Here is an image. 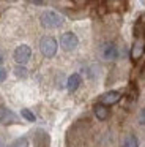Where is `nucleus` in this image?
Listing matches in <instances>:
<instances>
[{"mask_svg": "<svg viewBox=\"0 0 145 147\" xmlns=\"http://www.w3.org/2000/svg\"><path fill=\"white\" fill-rule=\"evenodd\" d=\"M79 86H81V76L77 73L71 74L68 78V81H66V89H68V92H76L79 89Z\"/></svg>", "mask_w": 145, "mask_h": 147, "instance_id": "1a4fd4ad", "label": "nucleus"}, {"mask_svg": "<svg viewBox=\"0 0 145 147\" xmlns=\"http://www.w3.org/2000/svg\"><path fill=\"white\" fill-rule=\"evenodd\" d=\"M93 112H95L98 120H106V119L109 117V109H107L106 106L99 105V103H96V105L93 106Z\"/></svg>", "mask_w": 145, "mask_h": 147, "instance_id": "9d476101", "label": "nucleus"}, {"mask_svg": "<svg viewBox=\"0 0 145 147\" xmlns=\"http://www.w3.org/2000/svg\"><path fill=\"white\" fill-rule=\"evenodd\" d=\"M120 100H122V93L117 92V90H110V92H106L104 95H101L99 105H103L107 108V106H112V105H115V103H118Z\"/></svg>", "mask_w": 145, "mask_h": 147, "instance_id": "0eeeda50", "label": "nucleus"}, {"mask_svg": "<svg viewBox=\"0 0 145 147\" xmlns=\"http://www.w3.org/2000/svg\"><path fill=\"white\" fill-rule=\"evenodd\" d=\"M57 49H58V45H57V40L52 38V36H44L40 41V51L44 57L50 59L57 54Z\"/></svg>", "mask_w": 145, "mask_h": 147, "instance_id": "f03ea898", "label": "nucleus"}, {"mask_svg": "<svg viewBox=\"0 0 145 147\" xmlns=\"http://www.w3.org/2000/svg\"><path fill=\"white\" fill-rule=\"evenodd\" d=\"M11 147H28V141L27 138H19V139H16L14 142H13Z\"/></svg>", "mask_w": 145, "mask_h": 147, "instance_id": "4468645a", "label": "nucleus"}, {"mask_svg": "<svg viewBox=\"0 0 145 147\" xmlns=\"http://www.w3.org/2000/svg\"><path fill=\"white\" fill-rule=\"evenodd\" d=\"M0 122L2 123H14V122H17V119H16L14 112L0 106Z\"/></svg>", "mask_w": 145, "mask_h": 147, "instance_id": "6e6552de", "label": "nucleus"}, {"mask_svg": "<svg viewBox=\"0 0 145 147\" xmlns=\"http://www.w3.org/2000/svg\"><path fill=\"white\" fill-rule=\"evenodd\" d=\"M118 48H117L115 43H104L103 46H101V57L104 59V60H115V59H118Z\"/></svg>", "mask_w": 145, "mask_h": 147, "instance_id": "20e7f679", "label": "nucleus"}, {"mask_svg": "<svg viewBox=\"0 0 145 147\" xmlns=\"http://www.w3.org/2000/svg\"><path fill=\"white\" fill-rule=\"evenodd\" d=\"M33 5H44V2H32Z\"/></svg>", "mask_w": 145, "mask_h": 147, "instance_id": "f3484780", "label": "nucleus"}, {"mask_svg": "<svg viewBox=\"0 0 145 147\" xmlns=\"http://www.w3.org/2000/svg\"><path fill=\"white\" fill-rule=\"evenodd\" d=\"M137 122L140 125H145V108H142L137 114Z\"/></svg>", "mask_w": 145, "mask_h": 147, "instance_id": "2eb2a0df", "label": "nucleus"}, {"mask_svg": "<svg viewBox=\"0 0 145 147\" xmlns=\"http://www.w3.org/2000/svg\"><path fill=\"white\" fill-rule=\"evenodd\" d=\"M40 22L44 29H58L63 22H65V18L62 14H58L57 11H44L40 18Z\"/></svg>", "mask_w": 145, "mask_h": 147, "instance_id": "f257e3e1", "label": "nucleus"}, {"mask_svg": "<svg viewBox=\"0 0 145 147\" xmlns=\"http://www.w3.org/2000/svg\"><path fill=\"white\" fill-rule=\"evenodd\" d=\"M123 147H139V141L136 138V134H128L123 139Z\"/></svg>", "mask_w": 145, "mask_h": 147, "instance_id": "9b49d317", "label": "nucleus"}, {"mask_svg": "<svg viewBox=\"0 0 145 147\" xmlns=\"http://www.w3.org/2000/svg\"><path fill=\"white\" fill-rule=\"evenodd\" d=\"M144 52H145V40H144V36H137L131 46V54H129L131 55V60L137 62L144 55Z\"/></svg>", "mask_w": 145, "mask_h": 147, "instance_id": "39448f33", "label": "nucleus"}, {"mask_svg": "<svg viewBox=\"0 0 145 147\" xmlns=\"http://www.w3.org/2000/svg\"><path fill=\"white\" fill-rule=\"evenodd\" d=\"M30 57H32V49H30V46H27V45L17 46V48L14 49V52H13L14 62L17 65H21V67H24V65L30 60Z\"/></svg>", "mask_w": 145, "mask_h": 147, "instance_id": "7ed1b4c3", "label": "nucleus"}, {"mask_svg": "<svg viewBox=\"0 0 145 147\" xmlns=\"http://www.w3.org/2000/svg\"><path fill=\"white\" fill-rule=\"evenodd\" d=\"M14 73H16V76H17V78H27V68L17 65V67L14 68Z\"/></svg>", "mask_w": 145, "mask_h": 147, "instance_id": "ddd939ff", "label": "nucleus"}, {"mask_svg": "<svg viewBox=\"0 0 145 147\" xmlns=\"http://www.w3.org/2000/svg\"><path fill=\"white\" fill-rule=\"evenodd\" d=\"M21 115H22V117H24L27 122H35V119H36V117H35V114L30 111V109H22V111H21Z\"/></svg>", "mask_w": 145, "mask_h": 147, "instance_id": "f8f14e48", "label": "nucleus"}, {"mask_svg": "<svg viewBox=\"0 0 145 147\" xmlns=\"http://www.w3.org/2000/svg\"><path fill=\"white\" fill-rule=\"evenodd\" d=\"M60 45H62V48L65 49V51H74L79 45V40L72 32H66V33H63L62 38H60Z\"/></svg>", "mask_w": 145, "mask_h": 147, "instance_id": "423d86ee", "label": "nucleus"}, {"mask_svg": "<svg viewBox=\"0 0 145 147\" xmlns=\"http://www.w3.org/2000/svg\"><path fill=\"white\" fill-rule=\"evenodd\" d=\"M5 79H6V70L3 67H0V82H3Z\"/></svg>", "mask_w": 145, "mask_h": 147, "instance_id": "dca6fc26", "label": "nucleus"}]
</instances>
